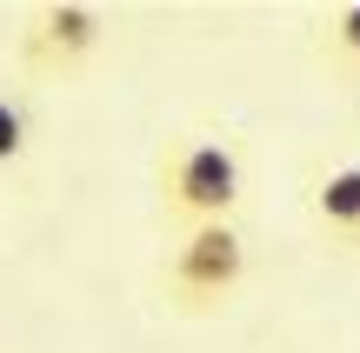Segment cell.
Masks as SVG:
<instances>
[{
    "instance_id": "277c9868",
    "label": "cell",
    "mask_w": 360,
    "mask_h": 353,
    "mask_svg": "<svg viewBox=\"0 0 360 353\" xmlns=\"http://www.w3.org/2000/svg\"><path fill=\"white\" fill-rule=\"evenodd\" d=\"M94 34H101V13H94V7H47V47L87 53Z\"/></svg>"
},
{
    "instance_id": "6da1fadb",
    "label": "cell",
    "mask_w": 360,
    "mask_h": 353,
    "mask_svg": "<svg viewBox=\"0 0 360 353\" xmlns=\"http://www.w3.org/2000/svg\"><path fill=\"white\" fill-rule=\"evenodd\" d=\"M174 200L200 220H220V213L240 200V160L227 154L220 140H200L174 160Z\"/></svg>"
},
{
    "instance_id": "7a4b0ae2",
    "label": "cell",
    "mask_w": 360,
    "mask_h": 353,
    "mask_svg": "<svg viewBox=\"0 0 360 353\" xmlns=\"http://www.w3.org/2000/svg\"><path fill=\"white\" fill-rule=\"evenodd\" d=\"M240 267H247L240 234H233L227 220H200V227L187 234V247H180L174 274H180V287H193V293H220V287L240 280Z\"/></svg>"
},
{
    "instance_id": "3957f363",
    "label": "cell",
    "mask_w": 360,
    "mask_h": 353,
    "mask_svg": "<svg viewBox=\"0 0 360 353\" xmlns=\"http://www.w3.org/2000/svg\"><path fill=\"white\" fill-rule=\"evenodd\" d=\"M314 207H321L327 227H347V234H360V167H340L321 180V194H314Z\"/></svg>"
},
{
    "instance_id": "8992f818",
    "label": "cell",
    "mask_w": 360,
    "mask_h": 353,
    "mask_svg": "<svg viewBox=\"0 0 360 353\" xmlns=\"http://www.w3.org/2000/svg\"><path fill=\"white\" fill-rule=\"evenodd\" d=\"M334 34H340V47H347V53H360V7L340 13V20H334Z\"/></svg>"
},
{
    "instance_id": "5b68a950",
    "label": "cell",
    "mask_w": 360,
    "mask_h": 353,
    "mask_svg": "<svg viewBox=\"0 0 360 353\" xmlns=\"http://www.w3.org/2000/svg\"><path fill=\"white\" fill-rule=\"evenodd\" d=\"M20 147H27V120H20V107L0 100V160H13Z\"/></svg>"
}]
</instances>
